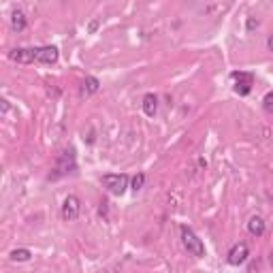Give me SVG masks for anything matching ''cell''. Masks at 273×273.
<instances>
[{"label":"cell","mask_w":273,"mask_h":273,"mask_svg":"<svg viewBox=\"0 0 273 273\" xmlns=\"http://www.w3.org/2000/svg\"><path fill=\"white\" fill-rule=\"evenodd\" d=\"M181 243H184V248L188 250V254H192L194 258H203L205 256L203 241H201L197 233H194L192 229H188V226H181Z\"/></svg>","instance_id":"1"},{"label":"cell","mask_w":273,"mask_h":273,"mask_svg":"<svg viewBox=\"0 0 273 273\" xmlns=\"http://www.w3.org/2000/svg\"><path fill=\"white\" fill-rule=\"evenodd\" d=\"M101 181L109 192L115 194V197H122L128 188V175L126 173H107V175H102Z\"/></svg>","instance_id":"2"},{"label":"cell","mask_w":273,"mask_h":273,"mask_svg":"<svg viewBox=\"0 0 273 273\" xmlns=\"http://www.w3.org/2000/svg\"><path fill=\"white\" fill-rule=\"evenodd\" d=\"M231 79L235 81V92L239 96H248L252 86H254V75L243 73V70H235V73H231Z\"/></svg>","instance_id":"3"},{"label":"cell","mask_w":273,"mask_h":273,"mask_svg":"<svg viewBox=\"0 0 273 273\" xmlns=\"http://www.w3.org/2000/svg\"><path fill=\"white\" fill-rule=\"evenodd\" d=\"M79 211H81L79 199H77L75 194H68V197L64 199V205H62V218L67 220V222H73V220L79 218Z\"/></svg>","instance_id":"4"},{"label":"cell","mask_w":273,"mask_h":273,"mask_svg":"<svg viewBox=\"0 0 273 273\" xmlns=\"http://www.w3.org/2000/svg\"><path fill=\"white\" fill-rule=\"evenodd\" d=\"M58 58H60V51H58L56 45H45V47H36V49H34V62H41V64H56Z\"/></svg>","instance_id":"5"},{"label":"cell","mask_w":273,"mask_h":273,"mask_svg":"<svg viewBox=\"0 0 273 273\" xmlns=\"http://www.w3.org/2000/svg\"><path fill=\"white\" fill-rule=\"evenodd\" d=\"M248 256H250V250H248V243H243V241L235 243V245H233V248L229 250V254H226L229 263H231V265H235V267L243 265L245 261H248Z\"/></svg>","instance_id":"6"},{"label":"cell","mask_w":273,"mask_h":273,"mask_svg":"<svg viewBox=\"0 0 273 273\" xmlns=\"http://www.w3.org/2000/svg\"><path fill=\"white\" fill-rule=\"evenodd\" d=\"M58 171H60V173H73L75 171V152H73V149L62 152L60 162H58Z\"/></svg>","instance_id":"7"},{"label":"cell","mask_w":273,"mask_h":273,"mask_svg":"<svg viewBox=\"0 0 273 273\" xmlns=\"http://www.w3.org/2000/svg\"><path fill=\"white\" fill-rule=\"evenodd\" d=\"M9 58L13 62H19V64H30V62H34V49H24V47H19V49H13Z\"/></svg>","instance_id":"8"},{"label":"cell","mask_w":273,"mask_h":273,"mask_svg":"<svg viewBox=\"0 0 273 273\" xmlns=\"http://www.w3.org/2000/svg\"><path fill=\"white\" fill-rule=\"evenodd\" d=\"M265 220L261 218V216H252L250 220H248V233L252 237H263L265 235Z\"/></svg>","instance_id":"9"},{"label":"cell","mask_w":273,"mask_h":273,"mask_svg":"<svg viewBox=\"0 0 273 273\" xmlns=\"http://www.w3.org/2000/svg\"><path fill=\"white\" fill-rule=\"evenodd\" d=\"M99 88H101V81L96 79V77L88 75L86 79H83V83H81V96H92V94L99 92Z\"/></svg>","instance_id":"10"},{"label":"cell","mask_w":273,"mask_h":273,"mask_svg":"<svg viewBox=\"0 0 273 273\" xmlns=\"http://www.w3.org/2000/svg\"><path fill=\"white\" fill-rule=\"evenodd\" d=\"M143 111H145V115H149V118H154L156 111H158V96L156 94H145L143 96Z\"/></svg>","instance_id":"11"},{"label":"cell","mask_w":273,"mask_h":273,"mask_svg":"<svg viewBox=\"0 0 273 273\" xmlns=\"http://www.w3.org/2000/svg\"><path fill=\"white\" fill-rule=\"evenodd\" d=\"M26 26H28V22H26L24 13L22 11H13V15H11V28L15 30V32H24Z\"/></svg>","instance_id":"12"},{"label":"cell","mask_w":273,"mask_h":273,"mask_svg":"<svg viewBox=\"0 0 273 273\" xmlns=\"http://www.w3.org/2000/svg\"><path fill=\"white\" fill-rule=\"evenodd\" d=\"M30 256H32V252L28 248H17V250L11 252V261L13 263H28Z\"/></svg>","instance_id":"13"},{"label":"cell","mask_w":273,"mask_h":273,"mask_svg":"<svg viewBox=\"0 0 273 273\" xmlns=\"http://www.w3.org/2000/svg\"><path fill=\"white\" fill-rule=\"evenodd\" d=\"M143 184H145V175H143V173H136L135 175V177H133V190L136 192V190H141V188H143Z\"/></svg>","instance_id":"14"},{"label":"cell","mask_w":273,"mask_h":273,"mask_svg":"<svg viewBox=\"0 0 273 273\" xmlns=\"http://www.w3.org/2000/svg\"><path fill=\"white\" fill-rule=\"evenodd\" d=\"M263 107H265V111L273 115V92H267V94H265V99H263Z\"/></svg>","instance_id":"15"},{"label":"cell","mask_w":273,"mask_h":273,"mask_svg":"<svg viewBox=\"0 0 273 273\" xmlns=\"http://www.w3.org/2000/svg\"><path fill=\"white\" fill-rule=\"evenodd\" d=\"M254 28H258V22H256L254 17H250V19H248V32H252Z\"/></svg>","instance_id":"16"},{"label":"cell","mask_w":273,"mask_h":273,"mask_svg":"<svg viewBox=\"0 0 273 273\" xmlns=\"http://www.w3.org/2000/svg\"><path fill=\"white\" fill-rule=\"evenodd\" d=\"M96 28H99V19H92V22H90V32H96Z\"/></svg>","instance_id":"17"},{"label":"cell","mask_w":273,"mask_h":273,"mask_svg":"<svg viewBox=\"0 0 273 273\" xmlns=\"http://www.w3.org/2000/svg\"><path fill=\"white\" fill-rule=\"evenodd\" d=\"M267 47H269V51H273V34L269 36V41H267Z\"/></svg>","instance_id":"18"}]
</instances>
